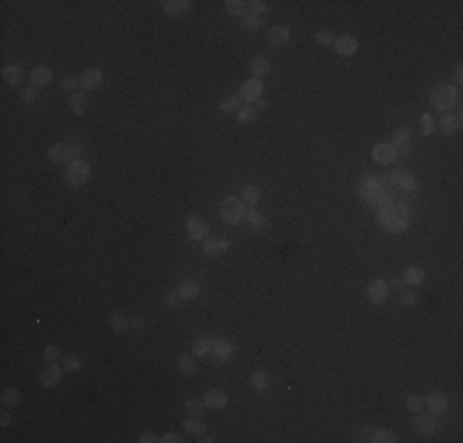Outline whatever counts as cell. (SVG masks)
Returning <instances> with one entry per match:
<instances>
[{
	"label": "cell",
	"instance_id": "cell-1",
	"mask_svg": "<svg viewBox=\"0 0 463 443\" xmlns=\"http://www.w3.org/2000/svg\"><path fill=\"white\" fill-rule=\"evenodd\" d=\"M409 222H411L409 209H404L402 205H387V207H382V224H384V229H389L392 234L407 232Z\"/></svg>",
	"mask_w": 463,
	"mask_h": 443
},
{
	"label": "cell",
	"instance_id": "cell-29",
	"mask_svg": "<svg viewBox=\"0 0 463 443\" xmlns=\"http://www.w3.org/2000/svg\"><path fill=\"white\" fill-rule=\"evenodd\" d=\"M244 219H247V227L252 229V232H256V229H261L264 227V214L261 212H256V209H249L247 214H244Z\"/></svg>",
	"mask_w": 463,
	"mask_h": 443
},
{
	"label": "cell",
	"instance_id": "cell-13",
	"mask_svg": "<svg viewBox=\"0 0 463 443\" xmlns=\"http://www.w3.org/2000/svg\"><path fill=\"white\" fill-rule=\"evenodd\" d=\"M333 50H335L340 57H350L357 52V40L352 37V35H340V37H335V42H333Z\"/></svg>",
	"mask_w": 463,
	"mask_h": 443
},
{
	"label": "cell",
	"instance_id": "cell-28",
	"mask_svg": "<svg viewBox=\"0 0 463 443\" xmlns=\"http://www.w3.org/2000/svg\"><path fill=\"white\" fill-rule=\"evenodd\" d=\"M239 101H241L239 96H225L222 101H220V111H222L225 116L239 113V109H241V104H239Z\"/></svg>",
	"mask_w": 463,
	"mask_h": 443
},
{
	"label": "cell",
	"instance_id": "cell-32",
	"mask_svg": "<svg viewBox=\"0 0 463 443\" xmlns=\"http://www.w3.org/2000/svg\"><path fill=\"white\" fill-rule=\"evenodd\" d=\"M370 441L372 443H394L397 441V436H394V431H389V429H377V431H372Z\"/></svg>",
	"mask_w": 463,
	"mask_h": 443
},
{
	"label": "cell",
	"instance_id": "cell-19",
	"mask_svg": "<svg viewBox=\"0 0 463 443\" xmlns=\"http://www.w3.org/2000/svg\"><path fill=\"white\" fill-rule=\"evenodd\" d=\"M22 79H25V71L20 69L17 64H8V67L3 69V82L10 84V86H15V89L22 84Z\"/></svg>",
	"mask_w": 463,
	"mask_h": 443
},
{
	"label": "cell",
	"instance_id": "cell-37",
	"mask_svg": "<svg viewBox=\"0 0 463 443\" xmlns=\"http://www.w3.org/2000/svg\"><path fill=\"white\" fill-rule=\"evenodd\" d=\"M178 367H180V372L183 374H195L197 372V362L190 357V355H183L180 360H178Z\"/></svg>",
	"mask_w": 463,
	"mask_h": 443
},
{
	"label": "cell",
	"instance_id": "cell-56",
	"mask_svg": "<svg viewBox=\"0 0 463 443\" xmlns=\"http://www.w3.org/2000/svg\"><path fill=\"white\" fill-rule=\"evenodd\" d=\"M0 424H3V426H10V424H13V419H10L8 411H3V414H0Z\"/></svg>",
	"mask_w": 463,
	"mask_h": 443
},
{
	"label": "cell",
	"instance_id": "cell-45",
	"mask_svg": "<svg viewBox=\"0 0 463 443\" xmlns=\"http://www.w3.org/2000/svg\"><path fill=\"white\" fill-rule=\"evenodd\" d=\"M239 124H249V121H254L256 118V109H252V106H241L237 113Z\"/></svg>",
	"mask_w": 463,
	"mask_h": 443
},
{
	"label": "cell",
	"instance_id": "cell-53",
	"mask_svg": "<svg viewBox=\"0 0 463 443\" xmlns=\"http://www.w3.org/2000/svg\"><path fill=\"white\" fill-rule=\"evenodd\" d=\"M163 303H165V305H178V303H180V296H178V291H175V293H165Z\"/></svg>",
	"mask_w": 463,
	"mask_h": 443
},
{
	"label": "cell",
	"instance_id": "cell-18",
	"mask_svg": "<svg viewBox=\"0 0 463 443\" xmlns=\"http://www.w3.org/2000/svg\"><path fill=\"white\" fill-rule=\"evenodd\" d=\"M461 128V116H456V113H444V118H441V124H438V131L444 133V136H453L456 131Z\"/></svg>",
	"mask_w": 463,
	"mask_h": 443
},
{
	"label": "cell",
	"instance_id": "cell-4",
	"mask_svg": "<svg viewBox=\"0 0 463 443\" xmlns=\"http://www.w3.org/2000/svg\"><path fill=\"white\" fill-rule=\"evenodd\" d=\"M220 214H222V219L227 224H239V222L244 219V202H241V197H234V194H227L225 200H222V205H220Z\"/></svg>",
	"mask_w": 463,
	"mask_h": 443
},
{
	"label": "cell",
	"instance_id": "cell-36",
	"mask_svg": "<svg viewBox=\"0 0 463 443\" xmlns=\"http://www.w3.org/2000/svg\"><path fill=\"white\" fill-rule=\"evenodd\" d=\"M185 411H187V416H202V411H205V402H200V399H187L185 402Z\"/></svg>",
	"mask_w": 463,
	"mask_h": 443
},
{
	"label": "cell",
	"instance_id": "cell-46",
	"mask_svg": "<svg viewBox=\"0 0 463 443\" xmlns=\"http://www.w3.org/2000/svg\"><path fill=\"white\" fill-rule=\"evenodd\" d=\"M77 86H82V79H79V77H64V79H62V89H64V91H71V94H77Z\"/></svg>",
	"mask_w": 463,
	"mask_h": 443
},
{
	"label": "cell",
	"instance_id": "cell-44",
	"mask_svg": "<svg viewBox=\"0 0 463 443\" xmlns=\"http://www.w3.org/2000/svg\"><path fill=\"white\" fill-rule=\"evenodd\" d=\"M44 360H47V362L64 360V357H62V347H59V345H47V347H44Z\"/></svg>",
	"mask_w": 463,
	"mask_h": 443
},
{
	"label": "cell",
	"instance_id": "cell-47",
	"mask_svg": "<svg viewBox=\"0 0 463 443\" xmlns=\"http://www.w3.org/2000/svg\"><path fill=\"white\" fill-rule=\"evenodd\" d=\"M259 15H252V13H247L244 15V30H252V32H256L259 30Z\"/></svg>",
	"mask_w": 463,
	"mask_h": 443
},
{
	"label": "cell",
	"instance_id": "cell-59",
	"mask_svg": "<svg viewBox=\"0 0 463 443\" xmlns=\"http://www.w3.org/2000/svg\"><path fill=\"white\" fill-rule=\"evenodd\" d=\"M131 325H133V328H143V320H140V318H133V320H131Z\"/></svg>",
	"mask_w": 463,
	"mask_h": 443
},
{
	"label": "cell",
	"instance_id": "cell-14",
	"mask_svg": "<svg viewBox=\"0 0 463 443\" xmlns=\"http://www.w3.org/2000/svg\"><path fill=\"white\" fill-rule=\"evenodd\" d=\"M79 79H82V89L84 91H96L101 86V82H104V74H101V69L91 67V69H84V74Z\"/></svg>",
	"mask_w": 463,
	"mask_h": 443
},
{
	"label": "cell",
	"instance_id": "cell-30",
	"mask_svg": "<svg viewBox=\"0 0 463 443\" xmlns=\"http://www.w3.org/2000/svg\"><path fill=\"white\" fill-rule=\"evenodd\" d=\"M409 140H411V128H407V126H402V128H397L392 133V145H409Z\"/></svg>",
	"mask_w": 463,
	"mask_h": 443
},
{
	"label": "cell",
	"instance_id": "cell-57",
	"mask_svg": "<svg viewBox=\"0 0 463 443\" xmlns=\"http://www.w3.org/2000/svg\"><path fill=\"white\" fill-rule=\"evenodd\" d=\"M402 283H404L402 278H392V281H389L387 286H389V288H397V291H399V288H402Z\"/></svg>",
	"mask_w": 463,
	"mask_h": 443
},
{
	"label": "cell",
	"instance_id": "cell-12",
	"mask_svg": "<svg viewBox=\"0 0 463 443\" xmlns=\"http://www.w3.org/2000/svg\"><path fill=\"white\" fill-rule=\"evenodd\" d=\"M52 69L50 67H44V64H37L35 69L30 71V82H32V86L35 89H44L47 84H52Z\"/></svg>",
	"mask_w": 463,
	"mask_h": 443
},
{
	"label": "cell",
	"instance_id": "cell-42",
	"mask_svg": "<svg viewBox=\"0 0 463 443\" xmlns=\"http://www.w3.org/2000/svg\"><path fill=\"white\" fill-rule=\"evenodd\" d=\"M407 409L411 411V414H419L421 409H424V397H419V394H409V397H407Z\"/></svg>",
	"mask_w": 463,
	"mask_h": 443
},
{
	"label": "cell",
	"instance_id": "cell-9",
	"mask_svg": "<svg viewBox=\"0 0 463 443\" xmlns=\"http://www.w3.org/2000/svg\"><path fill=\"white\" fill-rule=\"evenodd\" d=\"M424 406H429V411L436 416L446 414V409H449V394H444V391H431L426 399H424Z\"/></svg>",
	"mask_w": 463,
	"mask_h": 443
},
{
	"label": "cell",
	"instance_id": "cell-23",
	"mask_svg": "<svg viewBox=\"0 0 463 443\" xmlns=\"http://www.w3.org/2000/svg\"><path fill=\"white\" fill-rule=\"evenodd\" d=\"M252 387L256 389V391H266V389L271 387V374H269L266 370H254L252 372Z\"/></svg>",
	"mask_w": 463,
	"mask_h": 443
},
{
	"label": "cell",
	"instance_id": "cell-20",
	"mask_svg": "<svg viewBox=\"0 0 463 443\" xmlns=\"http://www.w3.org/2000/svg\"><path fill=\"white\" fill-rule=\"evenodd\" d=\"M212 352L217 355V360H220V362H227L232 355H234V345H232L229 340H225V337H220V340H214Z\"/></svg>",
	"mask_w": 463,
	"mask_h": 443
},
{
	"label": "cell",
	"instance_id": "cell-51",
	"mask_svg": "<svg viewBox=\"0 0 463 443\" xmlns=\"http://www.w3.org/2000/svg\"><path fill=\"white\" fill-rule=\"evenodd\" d=\"M399 303H402V305H414V303H417V296H414L411 291H402V293H399Z\"/></svg>",
	"mask_w": 463,
	"mask_h": 443
},
{
	"label": "cell",
	"instance_id": "cell-25",
	"mask_svg": "<svg viewBox=\"0 0 463 443\" xmlns=\"http://www.w3.org/2000/svg\"><path fill=\"white\" fill-rule=\"evenodd\" d=\"M197 293H200V286H197V281H183L180 286H178V296L183 298V301H192V298H197Z\"/></svg>",
	"mask_w": 463,
	"mask_h": 443
},
{
	"label": "cell",
	"instance_id": "cell-35",
	"mask_svg": "<svg viewBox=\"0 0 463 443\" xmlns=\"http://www.w3.org/2000/svg\"><path fill=\"white\" fill-rule=\"evenodd\" d=\"M0 402H3V406L8 409V406H15V404L20 402V391L15 387H8L3 394H0Z\"/></svg>",
	"mask_w": 463,
	"mask_h": 443
},
{
	"label": "cell",
	"instance_id": "cell-24",
	"mask_svg": "<svg viewBox=\"0 0 463 443\" xmlns=\"http://www.w3.org/2000/svg\"><path fill=\"white\" fill-rule=\"evenodd\" d=\"M424 268L421 266H407V271H404V276H402V281L404 283H409V286H419V283H424Z\"/></svg>",
	"mask_w": 463,
	"mask_h": 443
},
{
	"label": "cell",
	"instance_id": "cell-40",
	"mask_svg": "<svg viewBox=\"0 0 463 443\" xmlns=\"http://www.w3.org/2000/svg\"><path fill=\"white\" fill-rule=\"evenodd\" d=\"M47 158L52 160V163H67V155H64V145H52L50 151H47Z\"/></svg>",
	"mask_w": 463,
	"mask_h": 443
},
{
	"label": "cell",
	"instance_id": "cell-39",
	"mask_svg": "<svg viewBox=\"0 0 463 443\" xmlns=\"http://www.w3.org/2000/svg\"><path fill=\"white\" fill-rule=\"evenodd\" d=\"M419 124H421V133H424V136H429V133H434L436 131V121H434L431 113H421Z\"/></svg>",
	"mask_w": 463,
	"mask_h": 443
},
{
	"label": "cell",
	"instance_id": "cell-26",
	"mask_svg": "<svg viewBox=\"0 0 463 443\" xmlns=\"http://www.w3.org/2000/svg\"><path fill=\"white\" fill-rule=\"evenodd\" d=\"M212 345H214V340H210V337H197V340H192V352H195L197 357H205V355H210L212 352Z\"/></svg>",
	"mask_w": 463,
	"mask_h": 443
},
{
	"label": "cell",
	"instance_id": "cell-33",
	"mask_svg": "<svg viewBox=\"0 0 463 443\" xmlns=\"http://www.w3.org/2000/svg\"><path fill=\"white\" fill-rule=\"evenodd\" d=\"M109 325H111L116 332H126L128 328H131V320H126L124 313H113L111 318H109Z\"/></svg>",
	"mask_w": 463,
	"mask_h": 443
},
{
	"label": "cell",
	"instance_id": "cell-55",
	"mask_svg": "<svg viewBox=\"0 0 463 443\" xmlns=\"http://www.w3.org/2000/svg\"><path fill=\"white\" fill-rule=\"evenodd\" d=\"M158 441H163V443H180L183 438L180 436H175V433H165L163 438H158Z\"/></svg>",
	"mask_w": 463,
	"mask_h": 443
},
{
	"label": "cell",
	"instance_id": "cell-43",
	"mask_svg": "<svg viewBox=\"0 0 463 443\" xmlns=\"http://www.w3.org/2000/svg\"><path fill=\"white\" fill-rule=\"evenodd\" d=\"M315 42H318L321 47H330V44L335 42V35H333L330 30H318V32H315Z\"/></svg>",
	"mask_w": 463,
	"mask_h": 443
},
{
	"label": "cell",
	"instance_id": "cell-58",
	"mask_svg": "<svg viewBox=\"0 0 463 443\" xmlns=\"http://www.w3.org/2000/svg\"><path fill=\"white\" fill-rule=\"evenodd\" d=\"M256 104V111H264L269 106V101H264V99H259V101H254Z\"/></svg>",
	"mask_w": 463,
	"mask_h": 443
},
{
	"label": "cell",
	"instance_id": "cell-10",
	"mask_svg": "<svg viewBox=\"0 0 463 443\" xmlns=\"http://www.w3.org/2000/svg\"><path fill=\"white\" fill-rule=\"evenodd\" d=\"M62 382V367L57 364V362H47V367H44L42 372H40V384L47 389L57 387Z\"/></svg>",
	"mask_w": 463,
	"mask_h": 443
},
{
	"label": "cell",
	"instance_id": "cell-27",
	"mask_svg": "<svg viewBox=\"0 0 463 443\" xmlns=\"http://www.w3.org/2000/svg\"><path fill=\"white\" fill-rule=\"evenodd\" d=\"M86 106H89V99H86V94H71V96H69V109H71V113L82 116V113H86Z\"/></svg>",
	"mask_w": 463,
	"mask_h": 443
},
{
	"label": "cell",
	"instance_id": "cell-50",
	"mask_svg": "<svg viewBox=\"0 0 463 443\" xmlns=\"http://www.w3.org/2000/svg\"><path fill=\"white\" fill-rule=\"evenodd\" d=\"M79 367H82V360H79V357H74V355L64 357V370H71V372H74V370H79Z\"/></svg>",
	"mask_w": 463,
	"mask_h": 443
},
{
	"label": "cell",
	"instance_id": "cell-8",
	"mask_svg": "<svg viewBox=\"0 0 463 443\" xmlns=\"http://www.w3.org/2000/svg\"><path fill=\"white\" fill-rule=\"evenodd\" d=\"M372 160L379 163V165H392L397 160V145H392V143H377L372 148Z\"/></svg>",
	"mask_w": 463,
	"mask_h": 443
},
{
	"label": "cell",
	"instance_id": "cell-54",
	"mask_svg": "<svg viewBox=\"0 0 463 443\" xmlns=\"http://www.w3.org/2000/svg\"><path fill=\"white\" fill-rule=\"evenodd\" d=\"M153 441H158V436L151 433V431H145V433H140L138 436V443H153Z\"/></svg>",
	"mask_w": 463,
	"mask_h": 443
},
{
	"label": "cell",
	"instance_id": "cell-21",
	"mask_svg": "<svg viewBox=\"0 0 463 443\" xmlns=\"http://www.w3.org/2000/svg\"><path fill=\"white\" fill-rule=\"evenodd\" d=\"M249 71H252L254 79H261V77H266L269 71H271V62H269L266 57H254L252 62H249Z\"/></svg>",
	"mask_w": 463,
	"mask_h": 443
},
{
	"label": "cell",
	"instance_id": "cell-34",
	"mask_svg": "<svg viewBox=\"0 0 463 443\" xmlns=\"http://www.w3.org/2000/svg\"><path fill=\"white\" fill-rule=\"evenodd\" d=\"M183 426H185V431L192 433V436H202V433H205V424L200 421V416H190Z\"/></svg>",
	"mask_w": 463,
	"mask_h": 443
},
{
	"label": "cell",
	"instance_id": "cell-31",
	"mask_svg": "<svg viewBox=\"0 0 463 443\" xmlns=\"http://www.w3.org/2000/svg\"><path fill=\"white\" fill-rule=\"evenodd\" d=\"M261 200V187H256V185H249V187H244V192H241V202H247V205H256Z\"/></svg>",
	"mask_w": 463,
	"mask_h": 443
},
{
	"label": "cell",
	"instance_id": "cell-52",
	"mask_svg": "<svg viewBox=\"0 0 463 443\" xmlns=\"http://www.w3.org/2000/svg\"><path fill=\"white\" fill-rule=\"evenodd\" d=\"M370 436H372V431H370V426H365L355 433V441H370Z\"/></svg>",
	"mask_w": 463,
	"mask_h": 443
},
{
	"label": "cell",
	"instance_id": "cell-2",
	"mask_svg": "<svg viewBox=\"0 0 463 443\" xmlns=\"http://www.w3.org/2000/svg\"><path fill=\"white\" fill-rule=\"evenodd\" d=\"M429 99H431V104H434L438 111H449L451 106H456V104H458V89H456L453 84L438 82V84L431 86Z\"/></svg>",
	"mask_w": 463,
	"mask_h": 443
},
{
	"label": "cell",
	"instance_id": "cell-7",
	"mask_svg": "<svg viewBox=\"0 0 463 443\" xmlns=\"http://www.w3.org/2000/svg\"><path fill=\"white\" fill-rule=\"evenodd\" d=\"M387 296H389V286H387L384 278L370 281V286H367V301H370V303L382 305L384 301H387Z\"/></svg>",
	"mask_w": 463,
	"mask_h": 443
},
{
	"label": "cell",
	"instance_id": "cell-22",
	"mask_svg": "<svg viewBox=\"0 0 463 443\" xmlns=\"http://www.w3.org/2000/svg\"><path fill=\"white\" fill-rule=\"evenodd\" d=\"M414 429L419 431L421 436H434L436 433V424H434V419H429V416H421V411L417 414V419H414Z\"/></svg>",
	"mask_w": 463,
	"mask_h": 443
},
{
	"label": "cell",
	"instance_id": "cell-15",
	"mask_svg": "<svg viewBox=\"0 0 463 443\" xmlns=\"http://www.w3.org/2000/svg\"><path fill=\"white\" fill-rule=\"evenodd\" d=\"M229 249V241H227L225 236H214V239H205L202 241V251L207 254V256H220V254H225Z\"/></svg>",
	"mask_w": 463,
	"mask_h": 443
},
{
	"label": "cell",
	"instance_id": "cell-11",
	"mask_svg": "<svg viewBox=\"0 0 463 443\" xmlns=\"http://www.w3.org/2000/svg\"><path fill=\"white\" fill-rule=\"evenodd\" d=\"M202 402H205V409H212V411H220V409H225L227 402H229V397H227L225 389H210L205 397H202Z\"/></svg>",
	"mask_w": 463,
	"mask_h": 443
},
{
	"label": "cell",
	"instance_id": "cell-3",
	"mask_svg": "<svg viewBox=\"0 0 463 443\" xmlns=\"http://www.w3.org/2000/svg\"><path fill=\"white\" fill-rule=\"evenodd\" d=\"M89 178H91V165L86 163L84 158L71 160V163H67V167H64V180H67V185H71V187H79V185L89 182Z\"/></svg>",
	"mask_w": 463,
	"mask_h": 443
},
{
	"label": "cell",
	"instance_id": "cell-49",
	"mask_svg": "<svg viewBox=\"0 0 463 443\" xmlns=\"http://www.w3.org/2000/svg\"><path fill=\"white\" fill-rule=\"evenodd\" d=\"M247 5L252 8V15H261L269 8V3H264V0H254V3H247Z\"/></svg>",
	"mask_w": 463,
	"mask_h": 443
},
{
	"label": "cell",
	"instance_id": "cell-48",
	"mask_svg": "<svg viewBox=\"0 0 463 443\" xmlns=\"http://www.w3.org/2000/svg\"><path fill=\"white\" fill-rule=\"evenodd\" d=\"M20 96H22L25 104H35V101H37V89H35V86H25V89L20 91Z\"/></svg>",
	"mask_w": 463,
	"mask_h": 443
},
{
	"label": "cell",
	"instance_id": "cell-5",
	"mask_svg": "<svg viewBox=\"0 0 463 443\" xmlns=\"http://www.w3.org/2000/svg\"><path fill=\"white\" fill-rule=\"evenodd\" d=\"M185 234H187L190 241H205L207 234H210V229H207L205 219H200V217H187V222H185Z\"/></svg>",
	"mask_w": 463,
	"mask_h": 443
},
{
	"label": "cell",
	"instance_id": "cell-17",
	"mask_svg": "<svg viewBox=\"0 0 463 443\" xmlns=\"http://www.w3.org/2000/svg\"><path fill=\"white\" fill-rule=\"evenodd\" d=\"M288 42H291V30L288 28L276 25V28L269 30V44H271V47H283V44H288Z\"/></svg>",
	"mask_w": 463,
	"mask_h": 443
},
{
	"label": "cell",
	"instance_id": "cell-16",
	"mask_svg": "<svg viewBox=\"0 0 463 443\" xmlns=\"http://www.w3.org/2000/svg\"><path fill=\"white\" fill-rule=\"evenodd\" d=\"M190 5H192L190 0H165L163 3V10H165L168 17H183V15H187Z\"/></svg>",
	"mask_w": 463,
	"mask_h": 443
},
{
	"label": "cell",
	"instance_id": "cell-6",
	"mask_svg": "<svg viewBox=\"0 0 463 443\" xmlns=\"http://www.w3.org/2000/svg\"><path fill=\"white\" fill-rule=\"evenodd\" d=\"M261 91H264V86H261V79H254V77H249L247 82L241 84L239 99H241V101H247V106H252L254 101H259V99H261Z\"/></svg>",
	"mask_w": 463,
	"mask_h": 443
},
{
	"label": "cell",
	"instance_id": "cell-41",
	"mask_svg": "<svg viewBox=\"0 0 463 443\" xmlns=\"http://www.w3.org/2000/svg\"><path fill=\"white\" fill-rule=\"evenodd\" d=\"M397 180H399V185H402V190H409V192H414V190L419 187L417 178H414V175H409V173H402Z\"/></svg>",
	"mask_w": 463,
	"mask_h": 443
},
{
	"label": "cell",
	"instance_id": "cell-38",
	"mask_svg": "<svg viewBox=\"0 0 463 443\" xmlns=\"http://www.w3.org/2000/svg\"><path fill=\"white\" fill-rule=\"evenodd\" d=\"M225 8L229 15H241V17L247 15V3H241V0H227Z\"/></svg>",
	"mask_w": 463,
	"mask_h": 443
}]
</instances>
